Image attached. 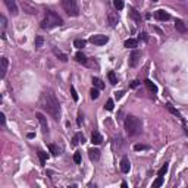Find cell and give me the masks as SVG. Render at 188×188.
<instances>
[{
  "instance_id": "6da1fadb",
  "label": "cell",
  "mask_w": 188,
  "mask_h": 188,
  "mask_svg": "<svg viewBox=\"0 0 188 188\" xmlns=\"http://www.w3.org/2000/svg\"><path fill=\"white\" fill-rule=\"evenodd\" d=\"M40 103H41V107H43L49 115H51L53 119L57 120L60 118V104H59L56 96H54L51 91H49V90L44 91V93L41 94Z\"/></svg>"
},
{
  "instance_id": "7a4b0ae2",
  "label": "cell",
  "mask_w": 188,
  "mask_h": 188,
  "mask_svg": "<svg viewBox=\"0 0 188 188\" xmlns=\"http://www.w3.org/2000/svg\"><path fill=\"white\" fill-rule=\"evenodd\" d=\"M125 129H126L128 135H131V137L138 135V134L141 132V129H143V122L138 119L137 116L129 115V116H126V119H125Z\"/></svg>"
},
{
  "instance_id": "3957f363",
  "label": "cell",
  "mask_w": 188,
  "mask_h": 188,
  "mask_svg": "<svg viewBox=\"0 0 188 188\" xmlns=\"http://www.w3.org/2000/svg\"><path fill=\"white\" fill-rule=\"evenodd\" d=\"M62 22H63L62 18L59 16L57 13H54L53 10H47V12H46V18H44L43 22H41V28H43V30H50V28L62 25Z\"/></svg>"
},
{
  "instance_id": "277c9868",
  "label": "cell",
  "mask_w": 188,
  "mask_h": 188,
  "mask_svg": "<svg viewBox=\"0 0 188 188\" xmlns=\"http://www.w3.org/2000/svg\"><path fill=\"white\" fill-rule=\"evenodd\" d=\"M62 6L65 9V12L69 16H78V4L77 0H62Z\"/></svg>"
},
{
  "instance_id": "5b68a950",
  "label": "cell",
  "mask_w": 188,
  "mask_h": 188,
  "mask_svg": "<svg viewBox=\"0 0 188 188\" xmlns=\"http://www.w3.org/2000/svg\"><path fill=\"white\" fill-rule=\"evenodd\" d=\"M107 41H109V37H106V35H103V34L91 35V37H90V43H93V44H96V46H103V44H106Z\"/></svg>"
},
{
  "instance_id": "8992f818",
  "label": "cell",
  "mask_w": 188,
  "mask_h": 188,
  "mask_svg": "<svg viewBox=\"0 0 188 188\" xmlns=\"http://www.w3.org/2000/svg\"><path fill=\"white\" fill-rule=\"evenodd\" d=\"M140 60H141V51L138 50H132L131 53V56H129V66H132V68H135L138 63H140Z\"/></svg>"
},
{
  "instance_id": "52a82bcc",
  "label": "cell",
  "mask_w": 188,
  "mask_h": 188,
  "mask_svg": "<svg viewBox=\"0 0 188 188\" xmlns=\"http://www.w3.org/2000/svg\"><path fill=\"white\" fill-rule=\"evenodd\" d=\"M35 116H37V119H38L40 125H41V128H43V132H44V134H47V132H49V125H47V119L44 118V115H43V113H40V112H37V113H35Z\"/></svg>"
},
{
  "instance_id": "ba28073f",
  "label": "cell",
  "mask_w": 188,
  "mask_h": 188,
  "mask_svg": "<svg viewBox=\"0 0 188 188\" xmlns=\"http://www.w3.org/2000/svg\"><path fill=\"white\" fill-rule=\"evenodd\" d=\"M7 66H9L7 57H1V59H0V78H4V77H6Z\"/></svg>"
},
{
  "instance_id": "9c48e42d",
  "label": "cell",
  "mask_w": 188,
  "mask_h": 188,
  "mask_svg": "<svg viewBox=\"0 0 188 188\" xmlns=\"http://www.w3.org/2000/svg\"><path fill=\"white\" fill-rule=\"evenodd\" d=\"M154 18L159 19V21H169V19H171V15H169L168 12H165L163 9H159V10L154 12Z\"/></svg>"
},
{
  "instance_id": "30bf717a",
  "label": "cell",
  "mask_w": 188,
  "mask_h": 188,
  "mask_svg": "<svg viewBox=\"0 0 188 188\" xmlns=\"http://www.w3.org/2000/svg\"><path fill=\"white\" fill-rule=\"evenodd\" d=\"M4 3H6V6H7V9L12 15H18V7L15 0H4Z\"/></svg>"
},
{
  "instance_id": "8fae6325",
  "label": "cell",
  "mask_w": 188,
  "mask_h": 188,
  "mask_svg": "<svg viewBox=\"0 0 188 188\" xmlns=\"http://www.w3.org/2000/svg\"><path fill=\"white\" fill-rule=\"evenodd\" d=\"M88 157H90V160L97 162L100 159V150L99 149H90L88 150Z\"/></svg>"
},
{
  "instance_id": "7c38bea8",
  "label": "cell",
  "mask_w": 188,
  "mask_h": 188,
  "mask_svg": "<svg viewBox=\"0 0 188 188\" xmlns=\"http://www.w3.org/2000/svg\"><path fill=\"white\" fill-rule=\"evenodd\" d=\"M129 168H131V165H129L128 157H122V160H120V171L123 172V173H128Z\"/></svg>"
},
{
  "instance_id": "4fadbf2b",
  "label": "cell",
  "mask_w": 188,
  "mask_h": 188,
  "mask_svg": "<svg viewBox=\"0 0 188 188\" xmlns=\"http://www.w3.org/2000/svg\"><path fill=\"white\" fill-rule=\"evenodd\" d=\"M91 143H93L94 146H99V144H102V143H103V137L100 135V132L94 131V132L91 134Z\"/></svg>"
},
{
  "instance_id": "5bb4252c",
  "label": "cell",
  "mask_w": 188,
  "mask_h": 188,
  "mask_svg": "<svg viewBox=\"0 0 188 188\" xmlns=\"http://www.w3.org/2000/svg\"><path fill=\"white\" fill-rule=\"evenodd\" d=\"M175 28H176V31H179V33H187V27H185V24H184L181 19H176V21H175Z\"/></svg>"
},
{
  "instance_id": "9a60e30c",
  "label": "cell",
  "mask_w": 188,
  "mask_h": 188,
  "mask_svg": "<svg viewBox=\"0 0 188 188\" xmlns=\"http://www.w3.org/2000/svg\"><path fill=\"white\" fill-rule=\"evenodd\" d=\"M138 41L135 38H128V40H125V43H123V46L126 47V49H134V47H137Z\"/></svg>"
},
{
  "instance_id": "2e32d148",
  "label": "cell",
  "mask_w": 188,
  "mask_h": 188,
  "mask_svg": "<svg viewBox=\"0 0 188 188\" xmlns=\"http://www.w3.org/2000/svg\"><path fill=\"white\" fill-rule=\"evenodd\" d=\"M146 87H147V90L150 91V93H157V85L154 84L153 81H150V80H146Z\"/></svg>"
},
{
  "instance_id": "e0dca14e",
  "label": "cell",
  "mask_w": 188,
  "mask_h": 188,
  "mask_svg": "<svg viewBox=\"0 0 188 188\" xmlns=\"http://www.w3.org/2000/svg\"><path fill=\"white\" fill-rule=\"evenodd\" d=\"M75 59H77L78 63H82V65H85L87 63V57H85V54H84L82 51H78V53L75 54Z\"/></svg>"
},
{
  "instance_id": "ac0fdd59",
  "label": "cell",
  "mask_w": 188,
  "mask_h": 188,
  "mask_svg": "<svg viewBox=\"0 0 188 188\" xmlns=\"http://www.w3.org/2000/svg\"><path fill=\"white\" fill-rule=\"evenodd\" d=\"M107 18H109V22H110V25H112V27H116V24H118V21H119V19H118V16H116L113 12H109V13H107Z\"/></svg>"
},
{
  "instance_id": "d6986e66",
  "label": "cell",
  "mask_w": 188,
  "mask_h": 188,
  "mask_svg": "<svg viewBox=\"0 0 188 188\" xmlns=\"http://www.w3.org/2000/svg\"><path fill=\"white\" fill-rule=\"evenodd\" d=\"M129 16L132 18L134 21H137V22H140V21H141V15L138 13L134 7H129Z\"/></svg>"
},
{
  "instance_id": "ffe728a7",
  "label": "cell",
  "mask_w": 188,
  "mask_h": 188,
  "mask_svg": "<svg viewBox=\"0 0 188 188\" xmlns=\"http://www.w3.org/2000/svg\"><path fill=\"white\" fill-rule=\"evenodd\" d=\"M87 41L85 40H81V38H77L75 41H74V47H77V49H82V47H85Z\"/></svg>"
},
{
  "instance_id": "44dd1931",
  "label": "cell",
  "mask_w": 188,
  "mask_h": 188,
  "mask_svg": "<svg viewBox=\"0 0 188 188\" xmlns=\"http://www.w3.org/2000/svg\"><path fill=\"white\" fill-rule=\"evenodd\" d=\"M22 7L27 10V13H31V15L37 13V9H35V7H33V6H30L28 3H22Z\"/></svg>"
},
{
  "instance_id": "7402d4cb",
  "label": "cell",
  "mask_w": 188,
  "mask_h": 188,
  "mask_svg": "<svg viewBox=\"0 0 188 188\" xmlns=\"http://www.w3.org/2000/svg\"><path fill=\"white\" fill-rule=\"evenodd\" d=\"M107 77H109V81H110L112 85H116V84H118V78H116V75H115L113 71H110V72L107 74Z\"/></svg>"
},
{
  "instance_id": "603a6c76",
  "label": "cell",
  "mask_w": 188,
  "mask_h": 188,
  "mask_svg": "<svg viewBox=\"0 0 188 188\" xmlns=\"http://www.w3.org/2000/svg\"><path fill=\"white\" fill-rule=\"evenodd\" d=\"M0 21H1V38H6V34H4V30H6V25H7V21L4 16H0Z\"/></svg>"
},
{
  "instance_id": "cb8c5ba5",
  "label": "cell",
  "mask_w": 188,
  "mask_h": 188,
  "mask_svg": "<svg viewBox=\"0 0 188 188\" xmlns=\"http://www.w3.org/2000/svg\"><path fill=\"white\" fill-rule=\"evenodd\" d=\"M93 85L96 87V88H99V90H103V88H104L103 81L102 80H99V78H93Z\"/></svg>"
},
{
  "instance_id": "d4e9b609",
  "label": "cell",
  "mask_w": 188,
  "mask_h": 188,
  "mask_svg": "<svg viewBox=\"0 0 188 188\" xmlns=\"http://www.w3.org/2000/svg\"><path fill=\"white\" fill-rule=\"evenodd\" d=\"M38 157H40V163H41V165H46V159H47V153H44V152L38 150Z\"/></svg>"
},
{
  "instance_id": "484cf974",
  "label": "cell",
  "mask_w": 188,
  "mask_h": 188,
  "mask_svg": "<svg viewBox=\"0 0 188 188\" xmlns=\"http://www.w3.org/2000/svg\"><path fill=\"white\" fill-rule=\"evenodd\" d=\"M168 169H169V165L168 163H165L160 169H159V172H157V175L159 176H163V175H166V172H168Z\"/></svg>"
},
{
  "instance_id": "4316f807",
  "label": "cell",
  "mask_w": 188,
  "mask_h": 188,
  "mask_svg": "<svg viewBox=\"0 0 188 188\" xmlns=\"http://www.w3.org/2000/svg\"><path fill=\"white\" fill-rule=\"evenodd\" d=\"M49 150H50L51 156H57L59 154V149H57L56 144H49Z\"/></svg>"
},
{
  "instance_id": "83f0119b",
  "label": "cell",
  "mask_w": 188,
  "mask_h": 188,
  "mask_svg": "<svg viewBox=\"0 0 188 188\" xmlns=\"http://www.w3.org/2000/svg\"><path fill=\"white\" fill-rule=\"evenodd\" d=\"M163 185V176H157L156 181L153 182V188H157V187H162Z\"/></svg>"
},
{
  "instance_id": "f1b7e54d",
  "label": "cell",
  "mask_w": 188,
  "mask_h": 188,
  "mask_svg": "<svg viewBox=\"0 0 188 188\" xmlns=\"http://www.w3.org/2000/svg\"><path fill=\"white\" fill-rule=\"evenodd\" d=\"M113 6H115V9L122 10L123 9V0H113Z\"/></svg>"
},
{
  "instance_id": "f546056e",
  "label": "cell",
  "mask_w": 188,
  "mask_h": 188,
  "mask_svg": "<svg viewBox=\"0 0 188 188\" xmlns=\"http://www.w3.org/2000/svg\"><path fill=\"white\" fill-rule=\"evenodd\" d=\"M90 96H91V99H93V100L99 99V96H100V94H99V88H93V90L90 91Z\"/></svg>"
},
{
  "instance_id": "4dcf8cb0",
  "label": "cell",
  "mask_w": 188,
  "mask_h": 188,
  "mask_svg": "<svg viewBox=\"0 0 188 188\" xmlns=\"http://www.w3.org/2000/svg\"><path fill=\"white\" fill-rule=\"evenodd\" d=\"M71 94H72V99L75 100V102H78V93H77V90H75V87L74 85H71Z\"/></svg>"
},
{
  "instance_id": "1f68e13d",
  "label": "cell",
  "mask_w": 188,
  "mask_h": 188,
  "mask_svg": "<svg viewBox=\"0 0 188 188\" xmlns=\"http://www.w3.org/2000/svg\"><path fill=\"white\" fill-rule=\"evenodd\" d=\"M43 41H44V40H43V37H41V35H38V37H35V47H41V46H43Z\"/></svg>"
},
{
  "instance_id": "d6a6232c",
  "label": "cell",
  "mask_w": 188,
  "mask_h": 188,
  "mask_svg": "<svg viewBox=\"0 0 188 188\" xmlns=\"http://www.w3.org/2000/svg\"><path fill=\"white\" fill-rule=\"evenodd\" d=\"M166 106H168V109H169V112H171V113H173V115H175V116H178V118H181V113H179L176 109H173V107H172V104H166Z\"/></svg>"
},
{
  "instance_id": "836d02e7",
  "label": "cell",
  "mask_w": 188,
  "mask_h": 188,
  "mask_svg": "<svg viewBox=\"0 0 188 188\" xmlns=\"http://www.w3.org/2000/svg\"><path fill=\"white\" fill-rule=\"evenodd\" d=\"M104 107H106L107 110H113V107H115V103H113V100H112V99H109Z\"/></svg>"
},
{
  "instance_id": "e575fe53",
  "label": "cell",
  "mask_w": 188,
  "mask_h": 188,
  "mask_svg": "<svg viewBox=\"0 0 188 188\" xmlns=\"http://www.w3.org/2000/svg\"><path fill=\"white\" fill-rule=\"evenodd\" d=\"M54 53L57 54V57H59L62 62H66V60H68V56H66V54H63V53H60V51H57V50L54 51Z\"/></svg>"
},
{
  "instance_id": "d590c367",
  "label": "cell",
  "mask_w": 188,
  "mask_h": 188,
  "mask_svg": "<svg viewBox=\"0 0 188 188\" xmlns=\"http://www.w3.org/2000/svg\"><path fill=\"white\" fill-rule=\"evenodd\" d=\"M149 149V146H144V144H135L134 146V150H137V152H140V150H147Z\"/></svg>"
},
{
  "instance_id": "8d00e7d4",
  "label": "cell",
  "mask_w": 188,
  "mask_h": 188,
  "mask_svg": "<svg viewBox=\"0 0 188 188\" xmlns=\"http://www.w3.org/2000/svg\"><path fill=\"white\" fill-rule=\"evenodd\" d=\"M74 162H75L77 165H80V163H81V154H80V153L74 154Z\"/></svg>"
},
{
  "instance_id": "74e56055",
  "label": "cell",
  "mask_w": 188,
  "mask_h": 188,
  "mask_svg": "<svg viewBox=\"0 0 188 188\" xmlns=\"http://www.w3.org/2000/svg\"><path fill=\"white\" fill-rule=\"evenodd\" d=\"M78 140H81V134H77V135L74 137V140H72V146H77V144H78Z\"/></svg>"
},
{
  "instance_id": "f35d334b",
  "label": "cell",
  "mask_w": 188,
  "mask_h": 188,
  "mask_svg": "<svg viewBox=\"0 0 188 188\" xmlns=\"http://www.w3.org/2000/svg\"><path fill=\"white\" fill-rule=\"evenodd\" d=\"M123 94H125L123 91H118V93H115V97L119 100V99H122V97H123Z\"/></svg>"
},
{
  "instance_id": "ab89813d",
  "label": "cell",
  "mask_w": 188,
  "mask_h": 188,
  "mask_svg": "<svg viewBox=\"0 0 188 188\" xmlns=\"http://www.w3.org/2000/svg\"><path fill=\"white\" fill-rule=\"evenodd\" d=\"M138 84H140V81H137V80H135V81H132V82H131V88H137Z\"/></svg>"
},
{
  "instance_id": "60d3db41",
  "label": "cell",
  "mask_w": 188,
  "mask_h": 188,
  "mask_svg": "<svg viewBox=\"0 0 188 188\" xmlns=\"http://www.w3.org/2000/svg\"><path fill=\"white\" fill-rule=\"evenodd\" d=\"M0 120H1V125H4V122H6V118H4V113H0Z\"/></svg>"
},
{
  "instance_id": "b9f144b4",
  "label": "cell",
  "mask_w": 188,
  "mask_h": 188,
  "mask_svg": "<svg viewBox=\"0 0 188 188\" xmlns=\"http://www.w3.org/2000/svg\"><path fill=\"white\" fill-rule=\"evenodd\" d=\"M82 122V113H78V125H81Z\"/></svg>"
},
{
  "instance_id": "7bdbcfd3",
  "label": "cell",
  "mask_w": 188,
  "mask_h": 188,
  "mask_svg": "<svg viewBox=\"0 0 188 188\" xmlns=\"http://www.w3.org/2000/svg\"><path fill=\"white\" fill-rule=\"evenodd\" d=\"M34 137H35L34 132H30V134H28V138H34Z\"/></svg>"
},
{
  "instance_id": "ee69618b",
  "label": "cell",
  "mask_w": 188,
  "mask_h": 188,
  "mask_svg": "<svg viewBox=\"0 0 188 188\" xmlns=\"http://www.w3.org/2000/svg\"><path fill=\"white\" fill-rule=\"evenodd\" d=\"M153 1H157V0H153Z\"/></svg>"
},
{
  "instance_id": "f6af8a7d",
  "label": "cell",
  "mask_w": 188,
  "mask_h": 188,
  "mask_svg": "<svg viewBox=\"0 0 188 188\" xmlns=\"http://www.w3.org/2000/svg\"><path fill=\"white\" fill-rule=\"evenodd\" d=\"M181 1H184V0H181Z\"/></svg>"
}]
</instances>
